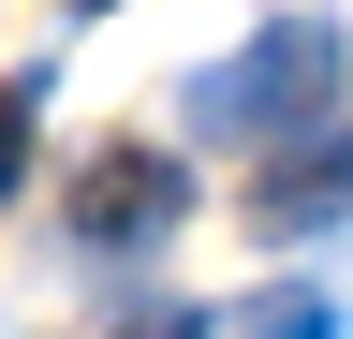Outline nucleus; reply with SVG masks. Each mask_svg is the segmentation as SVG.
Here are the masks:
<instances>
[{
    "label": "nucleus",
    "mask_w": 353,
    "mask_h": 339,
    "mask_svg": "<svg viewBox=\"0 0 353 339\" xmlns=\"http://www.w3.org/2000/svg\"><path fill=\"white\" fill-rule=\"evenodd\" d=\"M221 339H339L324 295H250V310H221Z\"/></svg>",
    "instance_id": "4"
},
{
    "label": "nucleus",
    "mask_w": 353,
    "mask_h": 339,
    "mask_svg": "<svg viewBox=\"0 0 353 339\" xmlns=\"http://www.w3.org/2000/svg\"><path fill=\"white\" fill-rule=\"evenodd\" d=\"M74 15H103V0H74Z\"/></svg>",
    "instance_id": "7"
},
{
    "label": "nucleus",
    "mask_w": 353,
    "mask_h": 339,
    "mask_svg": "<svg viewBox=\"0 0 353 339\" xmlns=\"http://www.w3.org/2000/svg\"><path fill=\"white\" fill-rule=\"evenodd\" d=\"M339 206H353V133H294L280 162H265L250 222H265V236H309V222H339Z\"/></svg>",
    "instance_id": "3"
},
{
    "label": "nucleus",
    "mask_w": 353,
    "mask_h": 339,
    "mask_svg": "<svg viewBox=\"0 0 353 339\" xmlns=\"http://www.w3.org/2000/svg\"><path fill=\"white\" fill-rule=\"evenodd\" d=\"M176 222H192V177H176L162 148H103V162L74 177V236H88V251H148V236H176Z\"/></svg>",
    "instance_id": "2"
},
{
    "label": "nucleus",
    "mask_w": 353,
    "mask_h": 339,
    "mask_svg": "<svg viewBox=\"0 0 353 339\" xmlns=\"http://www.w3.org/2000/svg\"><path fill=\"white\" fill-rule=\"evenodd\" d=\"M118 339H221V325H206V310H132Z\"/></svg>",
    "instance_id": "6"
},
{
    "label": "nucleus",
    "mask_w": 353,
    "mask_h": 339,
    "mask_svg": "<svg viewBox=\"0 0 353 339\" xmlns=\"http://www.w3.org/2000/svg\"><path fill=\"white\" fill-rule=\"evenodd\" d=\"M339 74H353V45L324 15H265L221 74H192V133H221V148H294V133H339Z\"/></svg>",
    "instance_id": "1"
},
{
    "label": "nucleus",
    "mask_w": 353,
    "mask_h": 339,
    "mask_svg": "<svg viewBox=\"0 0 353 339\" xmlns=\"http://www.w3.org/2000/svg\"><path fill=\"white\" fill-rule=\"evenodd\" d=\"M30 104H44V89H30V74H15V89H0V192H15V177H30Z\"/></svg>",
    "instance_id": "5"
}]
</instances>
